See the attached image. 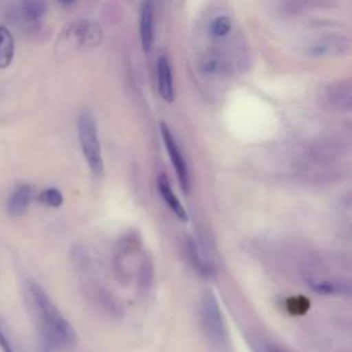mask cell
Returning <instances> with one entry per match:
<instances>
[{"mask_svg":"<svg viewBox=\"0 0 352 352\" xmlns=\"http://www.w3.org/2000/svg\"><path fill=\"white\" fill-rule=\"evenodd\" d=\"M23 298L33 322L50 348L69 351L76 345V330L37 282H25Z\"/></svg>","mask_w":352,"mask_h":352,"instance_id":"6da1fadb","label":"cell"},{"mask_svg":"<svg viewBox=\"0 0 352 352\" xmlns=\"http://www.w3.org/2000/svg\"><path fill=\"white\" fill-rule=\"evenodd\" d=\"M77 133L84 160L92 173L100 175L104 168L100 140L95 117L89 111L80 113L77 118Z\"/></svg>","mask_w":352,"mask_h":352,"instance_id":"7a4b0ae2","label":"cell"},{"mask_svg":"<svg viewBox=\"0 0 352 352\" xmlns=\"http://www.w3.org/2000/svg\"><path fill=\"white\" fill-rule=\"evenodd\" d=\"M199 315L204 331L208 340L217 348H221L227 342V326L223 312L219 307L217 298L209 290L202 296L199 305Z\"/></svg>","mask_w":352,"mask_h":352,"instance_id":"3957f363","label":"cell"},{"mask_svg":"<svg viewBox=\"0 0 352 352\" xmlns=\"http://www.w3.org/2000/svg\"><path fill=\"white\" fill-rule=\"evenodd\" d=\"M160 132H161V138H162V142H164V146L166 148V153L170 158V162H172V166L177 175V179H179V183H180V187L184 192H190V172H188V168H187V164H186V160L179 148V144L175 140L170 129L168 128V125L165 122H161L160 124Z\"/></svg>","mask_w":352,"mask_h":352,"instance_id":"277c9868","label":"cell"},{"mask_svg":"<svg viewBox=\"0 0 352 352\" xmlns=\"http://www.w3.org/2000/svg\"><path fill=\"white\" fill-rule=\"evenodd\" d=\"M67 36L78 47H95L102 40V29L94 21L80 19L70 25Z\"/></svg>","mask_w":352,"mask_h":352,"instance_id":"5b68a950","label":"cell"},{"mask_svg":"<svg viewBox=\"0 0 352 352\" xmlns=\"http://www.w3.org/2000/svg\"><path fill=\"white\" fill-rule=\"evenodd\" d=\"M139 36L144 54H148L154 40V7L150 0H144L139 14Z\"/></svg>","mask_w":352,"mask_h":352,"instance_id":"8992f818","label":"cell"},{"mask_svg":"<svg viewBox=\"0 0 352 352\" xmlns=\"http://www.w3.org/2000/svg\"><path fill=\"white\" fill-rule=\"evenodd\" d=\"M34 190L30 184H18L10 194L6 209L10 216H22L28 212L33 199Z\"/></svg>","mask_w":352,"mask_h":352,"instance_id":"52a82bcc","label":"cell"},{"mask_svg":"<svg viewBox=\"0 0 352 352\" xmlns=\"http://www.w3.org/2000/svg\"><path fill=\"white\" fill-rule=\"evenodd\" d=\"M157 87L160 96L166 102H173L175 99V87H173V74L172 66L166 55H161L157 59Z\"/></svg>","mask_w":352,"mask_h":352,"instance_id":"ba28073f","label":"cell"},{"mask_svg":"<svg viewBox=\"0 0 352 352\" xmlns=\"http://www.w3.org/2000/svg\"><path fill=\"white\" fill-rule=\"evenodd\" d=\"M157 187L160 191V195L162 197L164 202L169 206V209L176 214V217H179L182 221H187L188 220V214L184 209V206L180 204L179 198L176 197V194L172 190V186L168 180V177L162 173L160 175L158 180H157Z\"/></svg>","mask_w":352,"mask_h":352,"instance_id":"9c48e42d","label":"cell"},{"mask_svg":"<svg viewBox=\"0 0 352 352\" xmlns=\"http://www.w3.org/2000/svg\"><path fill=\"white\" fill-rule=\"evenodd\" d=\"M15 52L14 37L6 26H0V69H6L12 62Z\"/></svg>","mask_w":352,"mask_h":352,"instance_id":"30bf717a","label":"cell"},{"mask_svg":"<svg viewBox=\"0 0 352 352\" xmlns=\"http://www.w3.org/2000/svg\"><path fill=\"white\" fill-rule=\"evenodd\" d=\"M312 290L320 294H340V293H348L349 286L344 285L340 280H330V279H309L308 280Z\"/></svg>","mask_w":352,"mask_h":352,"instance_id":"8fae6325","label":"cell"},{"mask_svg":"<svg viewBox=\"0 0 352 352\" xmlns=\"http://www.w3.org/2000/svg\"><path fill=\"white\" fill-rule=\"evenodd\" d=\"M21 11L28 21L37 22L47 12L45 0H21Z\"/></svg>","mask_w":352,"mask_h":352,"instance_id":"7c38bea8","label":"cell"},{"mask_svg":"<svg viewBox=\"0 0 352 352\" xmlns=\"http://www.w3.org/2000/svg\"><path fill=\"white\" fill-rule=\"evenodd\" d=\"M231 29H232V22L227 15H217L209 23V34L213 38H224L226 36L230 34Z\"/></svg>","mask_w":352,"mask_h":352,"instance_id":"4fadbf2b","label":"cell"},{"mask_svg":"<svg viewBox=\"0 0 352 352\" xmlns=\"http://www.w3.org/2000/svg\"><path fill=\"white\" fill-rule=\"evenodd\" d=\"M221 69H223V62H221V59L217 56V55H214V54H209V55H206L202 60H201V63H199V70H201V73L202 74H205V76H216V74H219L220 72H221Z\"/></svg>","mask_w":352,"mask_h":352,"instance_id":"5bb4252c","label":"cell"},{"mask_svg":"<svg viewBox=\"0 0 352 352\" xmlns=\"http://www.w3.org/2000/svg\"><path fill=\"white\" fill-rule=\"evenodd\" d=\"M38 201L45 205V206H50V208H58L62 205L63 202V195L60 192V190L55 188V187H50V188H45L43 190L40 194H38Z\"/></svg>","mask_w":352,"mask_h":352,"instance_id":"9a60e30c","label":"cell"},{"mask_svg":"<svg viewBox=\"0 0 352 352\" xmlns=\"http://www.w3.org/2000/svg\"><path fill=\"white\" fill-rule=\"evenodd\" d=\"M0 349L1 352H19V348L15 345L12 334L1 316H0Z\"/></svg>","mask_w":352,"mask_h":352,"instance_id":"2e32d148","label":"cell"},{"mask_svg":"<svg viewBox=\"0 0 352 352\" xmlns=\"http://www.w3.org/2000/svg\"><path fill=\"white\" fill-rule=\"evenodd\" d=\"M254 352H287L274 344H268V342H258L254 345Z\"/></svg>","mask_w":352,"mask_h":352,"instance_id":"e0dca14e","label":"cell"},{"mask_svg":"<svg viewBox=\"0 0 352 352\" xmlns=\"http://www.w3.org/2000/svg\"><path fill=\"white\" fill-rule=\"evenodd\" d=\"M76 0H58V3L59 4H62V6H70V4H73Z\"/></svg>","mask_w":352,"mask_h":352,"instance_id":"ac0fdd59","label":"cell"}]
</instances>
